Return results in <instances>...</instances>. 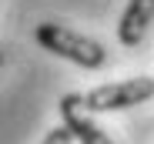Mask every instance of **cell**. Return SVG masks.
<instances>
[{
  "label": "cell",
  "instance_id": "obj_1",
  "mask_svg": "<svg viewBox=\"0 0 154 144\" xmlns=\"http://www.w3.org/2000/svg\"><path fill=\"white\" fill-rule=\"evenodd\" d=\"M37 44L44 47V51L57 54V57H64L70 64H81L87 70H97V67L107 64V51L97 40L77 34V30H67V27H60V23H40L37 27Z\"/></svg>",
  "mask_w": 154,
  "mask_h": 144
},
{
  "label": "cell",
  "instance_id": "obj_2",
  "mask_svg": "<svg viewBox=\"0 0 154 144\" xmlns=\"http://www.w3.org/2000/svg\"><path fill=\"white\" fill-rule=\"evenodd\" d=\"M147 97H154V81L151 77H131V81H117V84H100L94 90L84 94L87 107L97 111H124V107H134L144 104Z\"/></svg>",
  "mask_w": 154,
  "mask_h": 144
},
{
  "label": "cell",
  "instance_id": "obj_3",
  "mask_svg": "<svg viewBox=\"0 0 154 144\" xmlns=\"http://www.w3.org/2000/svg\"><path fill=\"white\" fill-rule=\"evenodd\" d=\"M94 111L87 107L84 94H67L60 101V124H67L77 137V144H111V137L94 124Z\"/></svg>",
  "mask_w": 154,
  "mask_h": 144
},
{
  "label": "cell",
  "instance_id": "obj_4",
  "mask_svg": "<svg viewBox=\"0 0 154 144\" xmlns=\"http://www.w3.org/2000/svg\"><path fill=\"white\" fill-rule=\"evenodd\" d=\"M154 17V0H131L117 23V37L124 47H137L144 40V30H147V23Z\"/></svg>",
  "mask_w": 154,
  "mask_h": 144
},
{
  "label": "cell",
  "instance_id": "obj_5",
  "mask_svg": "<svg viewBox=\"0 0 154 144\" xmlns=\"http://www.w3.org/2000/svg\"><path fill=\"white\" fill-rule=\"evenodd\" d=\"M77 137H74V131L67 127V124H60V127H54V131H50L40 144H74Z\"/></svg>",
  "mask_w": 154,
  "mask_h": 144
}]
</instances>
